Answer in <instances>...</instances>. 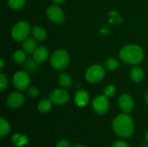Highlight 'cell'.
Returning <instances> with one entry per match:
<instances>
[{"label": "cell", "mask_w": 148, "mask_h": 147, "mask_svg": "<svg viewBox=\"0 0 148 147\" xmlns=\"http://www.w3.org/2000/svg\"><path fill=\"white\" fill-rule=\"evenodd\" d=\"M119 55L123 62L134 66L141 63L145 58L142 48L137 44H128L122 47Z\"/></svg>", "instance_id": "cell-1"}, {"label": "cell", "mask_w": 148, "mask_h": 147, "mask_svg": "<svg viewBox=\"0 0 148 147\" xmlns=\"http://www.w3.org/2000/svg\"><path fill=\"white\" fill-rule=\"evenodd\" d=\"M114 132L121 138H128L134 132V123L127 113H121L116 116L113 121Z\"/></svg>", "instance_id": "cell-2"}, {"label": "cell", "mask_w": 148, "mask_h": 147, "mask_svg": "<svg viewBox=\"0 0 148 147\" xmlns=\"http://www.w3.org/2000/svg\"><path fill=\"white\" fill-rule=\"evenodd\" d=\"M70 62L69 54L65 49L56 50L50 56V64L56 70L65 69Z\"/></svg>", "instance_id": "cell-3"}, {"label": "cell", "mask_w": 148, "mask_h": 147, "mask_svg": "<svg viewBox=\"0 0 148 147\" xmlns=\"http://www.w3.org/2000/svg\"><path fill=\"white\" fill-rule=\"evenodd\" d=\"M30 25L25 22L21 21L16 23L11 29V37L16 42H23L29 37V34L31 31Z\"/></svg>", "instance_id": "cell-4"}, {"label": "cell", "mask_w": 148, "mask_h": 147, "mask_svg": "<svg viewBox=\"0 0 148 147\" xmlns=\"http://www.w3.org/2000/svg\"><path fill=\"white\" fill-rule=\"evenodd\" d=\"M105 69L100 64H95L89 67L85 74L86 80L90 83H96L101 81L105 76Z\"/></svg>", "instance_id": "cell-5"}, {"label": "cell", "mask_w": 148, "mask_h": 147, "mask_svg": "<svg viewBox=\"0 0 148 147\" xmlns=\"http://www.w3.org/2000/svg\"><path fill=\"white\" fill-rule=\"evenodd\" d=\"M12 82L14 87L18 90H25L29 86V76L28 72L26 71H17L12 79Z\"/></svg>", "instance_id": "cell-6"}, {"label": "cell", "mask_w": 148, "mask_h": 147, "mask_svg": "<svg viewBox=\"0 0 148 147\" xmlns=\"http://www.w3.org/2000/svg\"><path fill=\"white\" fill-rule=\"evenodd\" d=\"M109 108V101L108 97L106 95H99L96 96L93 101V109L94 111L100 115L105 114Z\"/></svg>", "instance_id": "cell-7"}, {"label": "cell", "mask_w": 148, "mask_h": 147, "mask_svg": "<svg viewBox=\"0 0 148 147\" xmlns=\"http://www.w3.org/2000/svg\"><path fill=\"white\" fill-rule=\"evenodd\" d=\"M46 15L48 18L54 23H62L64 22L65 19V15L63 10L60 7L56 6V4L48 7L46 10Z\"/></svg>", "instance_id": "cell-8"}, {"label": "cell", "mask_w": 148, "mask_h": 147, "mask_svg": "<svg viewBox=\"0 0 148 147\" xmlns=\"http://www.w3.org/2000/svg\"><path fill=\"white\" fill-rule=\"evenodd\" d=\"M49 100L52 101L53 104L56 105H64L69 100V93L62 88H56L54 89L49 95Z\"/></svg>", "instance_id": "cell-9"}, {"label": "cell", "mask_w": 148, "mask_h": 147, "mask_svg": "<svg viewBox=\"0 0 148 147\" xmlns=\"http://www.w3.org/2000/svg\"><path fill=\"white\" fill-rule=\"evenodd\" d=\"M118 103H119L120 108L125 113H131L133 111L134 107V99L132 98V96H130L129 94H121L120 96L119 101H118Z\"/></svg>", "instance_id": "cell-10"}, {"label": "cell", "mask_w": 148, "mask_h": 147, "mask_svg": "<svg viewBox=\"0 0 148 147\" xmlns=\"http://www.w3.org/2000/svg\"><path fill=\"white\" fill-rule=\"evenodd\" d=\"M23 102H24V96L20 92L11 93L6 100V104L8 105V107L13 109L20 107L23 104Z\"/></svg>", "instance_id": "cell-11"}, {"label": "cell", "mask_w": 148, "mask_h": 147, "mask_svg": "<svg viewBox=\"0 0 148 147\" xmlns=\"http://www.w3.org/2000/svg\"><path fill=\"white\" fill-rule=\"evenodd\" d=\"M32 58L37 62V63H43L47 61L49 58V50L44 46H40L36 49V50L33 52Z\"/></svg>", "instance_id": "cell-12"}, {"label": "cell", "mask_w": 148, "mask_h": 147, "mask_svg": "<svg viewBox=\"0 0 148 147\" xmlns=\"http://www.w3.org/2000/svg\"><path fill=\"white\" fill-rule=\"evenodd\" d=\"M89 101V96L87 91L85 90H79L75 94V102L78 107H85L88 105Z\"/></svg>", "instance_id": "cell-13"}, {"label": "cell", "mask_w": 148, "mask_h": 147, "mask_svg": "<svg viewBox=\"0 0 148 147\" xmlns=\"http://www.w3.org/2000/svg\"><path fill=\"white\" fill-rule=\"evenodd\" d=\"M36 40L34 37H28V38H26L23 42V45H22L23 50L26 54H33V52L37 48V44H36Z\"/></svg>", "instance_id": "cell-14"}, {"label": "cell", "mask_w": 148, "mask_h": 147, "mask_svg": "<svg viewBox=\"0 0 148 147\" xmlns=\"http://www.w3.org/2000/svg\"><path fill=\"white\" fill-rule=\"evenodd\" d=\"M144 75L145 74L143 69L137 65L134 67L130 71V78L134 82H140L144 79Z\"/></svg>", "instance_id": "cell-15"}, {"label": "cell", "mask_w": 148, "mask_h": 147, "mask_svg": "<svg viewBox=\"0 0 148 147\" xmlns=\"http://www.w3.org/2000/svg\"><path fill=\"white\" fill-rule=\"evenodd\" d=\"M32 36L36 41H44L47 37V31L42 26H34L31 29Z\"/></svg>", "instance_id": "cell-16"}, {"label": "cell", "mask_w": 148, "mask_h": 147, "mask_svg": "<svg viewBox=\"0 0 148 147\" xmlns=\"http://www.w3.org/2000/svg\"><path fill=\"white\" fill-rule=\"evenodd\" d=\"M58 83L62 88H68L72 84V79L67 73H62L58 78Z\"/></svg>", "instance_id": "cell-17"}, {"label": "cell", "mask_w": 148, "mask_h": 147, "mask_svg": "<svg viewBox=\"0 0 148 147\" xmlns=\"http://www.w3.org/2000/svg\"><path fill=\"white\" fill-rule=\"evenodd\" d=\"M51 107H52V101L49 99H42V101H39L37 106L39 112L42 113H49L51 110Z\"/></svg>", "instance_id": "cell-18"}, {"label": "cell", "mask_w": 148, "mask_h": 147, "mask_svg": "<svg viewBox=\"0 0 148 147\" xmlns=\"http://www.w3.org/2000/svg\"><path fill=\"white\" fill-rule=\"evenodd\" d=\"M11 141H12V143L16 147H21L25 146L28 143L29 139H28V138L25 135L17 133V134H15L12 137Z\"/></svg>", "instance_id": "cell-19"}, {"label": "cell", "mask_w": 148, "mask_h": 147, "mask_svg": "<svg viewBox=\"0 0 148 147\" xmlns=\"http://www.w3.org/2000/svg\"><path fill=\"white\" fill-rule=\"evenodd\" d=\"M12 59L17 64L23 63L26 61V53L23 50H16L13 53Z\"/></svg>", "instance_id": "cell-20"}, {"label": "cell", "mask_w": 148, "mask_h": 147, "mask_svg": "<svg viewBox=\"0 0 148 147\" xmlns=\"http://www.w3.org/2000/svg\"><path fill=\"white\" fill-rule=\"evenodd\" d=\"M10 131V126L9 122L4 119L1 118L0 120V135L2 138L5 137Z\"/></svg>", "instance_id": "cell-21"}, {"label": "cell", "mask_w": 148, "mask_h": 147, "mask_svg": "<svg viewBox=\"0 0 148 147\" xmlns=\"http://www.w3.org/2000/svg\"><path fill=\"white\" fill-rule=\"evenodd\" d=\"M38 64L33 58L28 59L24 62V68L27 70V72H35L38 68Z\"/></svg>", "instance_id": "cell-22"}, {"label": "cell", "mask_w": 148, "mask_h": 147, "mask_svg": "<svg viewBox=\"0 0 148 147\" xmlns=\"http://www.w3.org/2000/svg\"><path fill=\"white\" fill-rule=\"evenodd\" d=\"M120 62L116 58H108L105 62V68L108 70H115L117 68H119Z\"/></svg>", "instance_id": "cell-23"}, {"label": "cell", "mask_w": 148, "mask_h": 147, "mask_svg": "<svg viewBox=\"0 0 148 147\" xmlns=\"http://www.w3.org/2000/svg\"><path fill=\"white\" fill-rule=\"evenodd\" d=\"M26 3V0H8V4L9 6L14 10H18L22 9Z\"/></svg>", "instance_id": "cell-24"}, {"label": "cell", "mask_w": 148, "mask_h": 147, "mask_svg": "<svg viewBox=\"0 0 148 147\" xmlns=\"http://www.w3.org/2000/svg\"><path fill=\"white\" fill-rule=\"evenodd\" d=\"M104 95H106L107 97H112L114 95L115 92H116V88L114 85L113 84H109L105 88H104Z\"/></svg>", "instance_id": "cell-25"}, {"label": "cell", "mask_w": 148, "mask_h": 147, "mask_svg": "<svg viewBox=\"0 0 148 147\" xmlns=\"http://www.w3.org/2000/svg\"><path fill=\"white\" fill-rule=\"evenodd\" d=\"M7 87H8L7 77L3 73H1L0 74V88H1V90L3 91L5 88H7Z\"/></svg>", "instance_id": "cell-26"}, {"label": "cell", "mask_w": 148, "mask_h": 147, "mask_svg": "<svg viewBox=\"0 0 148 147\" xmlns=\"http://www.w3.org/2000/svg\"><path fill=\"white\" fill-rule=\"evenodd\" d=\"M28 94L30 97H37L39 95V89L35 86L30 87L28 88Z\"/></svg>", "instance_id": "cell-27"}, {"label": "cell", "mask_w": 148, "mask_h": 147, "mask_svg": "<svg viewBox=\"0 0 148 147\" xmlns=\"http://www.w3.org/2000/svg\"><path fill=\"white\" fill-rule=\"evenodd\" d=\"M56 147H70V143L69 140H66V139H62V140H60L57 144Z\"/></svg>", "instance_id": "cell-28"}, {"label": "cell", "mask_w": 148, "mask_h": 147, "mask_svg": "<svg viewBox=\"0 0 148 147\" xmlns=\"http://www.w3.org/2000/svg\"><path fill=\"white\" fill-rule=\"evenodd\" d=\"M112 147H129V146L124 141H116L113 144Z\"/></svg>", "instance_id": "cell-29"}, {"label": "cell", "mask_w": 148, "mask_h": 147, "mask_svg": "<svg viewBox=\"0 0 148 147\" xmlns=\"http://www.w3.org/2000/svg\"><path fill=\"white\" fill-rule=\"evenodd\" d=\"M55 4H62L66 2V0H52Z\"/></svg>", "instance_id": "cell-30"}, {"label": "cell", "mask_w": 148, "mask_h": 147, "mask_svg": "<svg viewBox=\"0 0 148 147\" xmlns=\"http://www.w3.org/2000/svg\"><path fill=\"white\" fill-rule=\"evenodd\" d=\"M3 67H4V62H3V59L1 58V60H0V68L3 69Z\"/></svg>", "instance_id": "cell-31"}, {"label": "cell", "mask_w": 148, "mask_h": 147, "mask_svg": "<svg viewBox=\"0 0 148 147\" xmlns=\"http://www.w3.org/2000/svg\"><path fill=\"white\" fill-rule=\"evenodd\" d=\"M145 101H146L147 105L148 106V90L145 93Z\"/></svg>", "instance_id": "cell-32"}, {"label": "cell", "mask_w": 148, "mask_h": 147, "mask_svg": "<svg viewBox=\"0 0 148 147\" xmlns=\"http://www.w3.org/2000/svg\"><path fill=\"white\" fill-rule=\"evenodd\" d=\"M146 140H147V142L148 144V129L147 131V133H146Z\"/></svg>", "instance_id": "cell-33"}, {"label": "cell", "mask_w": 148, "mask_h": 147, "mask_svg": "<svg viewBox=\"0 0 148 147\" xmlns=\"http://www.w3.org/2000/svg\"><path fill=\"white\" fill-rule=\"evenodd\" d=\"M73 147H85V146H82V145H75Z\"/></svg>", "instance_id": "cell-34"}]
</instances>
